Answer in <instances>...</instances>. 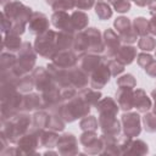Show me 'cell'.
<instances>
[{"label":"cell","mask_w":156,"mask_h":156,"mask_svg":"<svg viewBox=\"0 0 156 156\" xmlns=\"http://www.w3.org/2000/svg\"><path fill=\"white\" fill-rule=\"evenodd\" d=\"M135 55H136L135 48L126 45V46H121V48H119V50L117 51L115 58H116L119 63H122V65H129V63L133 62Z\"/></svg>","instance_id":"cell-23"},{"label":"cell","mask_w":156,"mask_h":156,"mask_svg":"<svg viewBox=\"0 0 156 156\" xmlns=\"http://www.w3.org/2000/svg\"><path fill=\"white\" fill-rule=\"evenodd\" d=\"M16 65H17V58L13 55L6 54V52H4L1 55V71L10 69V68L15 67Z\"/></svg>","instance_id":"cell-34"},{"label":"cell","mask_w":156,"mask_h":156,"mask_svg":"<svg viewBox=\"0 0 156 156\" xmlns=\"http://www.w3.org/2000/svg\"><path fill=\"white\" fill-rule=\"evenodd\" d=\"M154 111H155V113H156V102H155V107H154Z\"/></svg>","instance_id":"cell-50"},{"label":"cell","mask_w":156,"mask_h":156,"mask_svg":"<svg viewBox=\"0 0 156 156\" xmlns=\"http://www.w3.org/2000/svg\"><path fill=\"white\" fill-rule=\"evenodd\" d=\"M135 2L138 6H146V5H150L151 0H135Z\"/></svg>","instance_id":"cell-48"},{"label":"cell","mask_w":156,"mask_h":156,"mask_svg":"<svg viewBox=\"0 0 156 156\" xmlns=\"http://www.w3.org/2000/svg\"><path fill=\"white\" fill-rule=\"evenodd\" d=\"M52 62L62 68H72L77 62V56L72 51L62 50L52 57Z\"/></svg>","instance_id":"cell-13"},{"label":"cell","mask_w":156,"mask_h":156,"mask_svg":"<svg viewBox=\"0 0 156 156\" xmlns=\"http://www.w3.org/2000/svg\"><path fill=\"white\" fill-rule=\"evenodd\" d=\"M7 1H10V0H2V4H4V5H6V2H7Z\"/></svg>","instance_id":"cell-49"},{"label":"cell","mask_w":156,"mask_h":156,"mask_svg":"<svg viewBox=\"0 0 156 156\" xmlns=\"http://www.w3.org/2000/svg\"><path fill=\"white\" fill-rule=\"evenodd\" d=\"M60 154L62 155H73L77 154V140L72 134H63L61 138H58L56 143Z\"/></svg>","instance_id":"cell-12"},{"label":"cell","mask_w":156,"mask_h":156,"mask_svg":"<svg viewBox=\"0 0 156 156\" xmlns=\"http://www.w3.org/2000/svg\"><path fill=\"white\" fill-rule=\"evenodd\" d=\"M94 5V0H74V6L80 10H89Z\"/></svg>","instance_id":"cell-44"},{"label":"cell","mask_w":156,"mask_h":156,"mask_svg":"<svg viewBox=\"0 0 156 156\" xmlns=\"http://www.w3.org/2000/svg\"><path fill=\"white\" fill-rule=\"evenodd\" d=\"M119 40L121 38L112 30L106 29L104 33V45L106 48V56L107 57H115L117 51L119 50Z\"/></svg>","instance_id":"cell-10"},{"label":"cell","mask_w":156,"mask_h":156,"mask_svg":"<svg viewBox=\"0 0 156 156\" xmlns=\"http://www.w3.org/2000/svg\"><path fill=\"white\" fill-rule=\"evenodd\" d=\"M80 98L87 102L89 104L90 106L91 105H96L99 99L101 98V94L96 90H93V89H83L80 93H79Z\"/></svg>","instance_id":"cell-28"},{"label":"cell","mask_w":156,"mask_h":156,"mask_svg":"<svg viewBox=\"0 0 156 156\" xmlns=\"http://www.w3.org/2000/svg\"><path fill=\"white\" fill-rule=\"evenodd\" d=\"M136 33H135V30L133 29V28H130L129 30H127V32H124V33H122V34H119V38H121V40L122 41H124V43H134V41H136Z\"/></svg>","instance_id":"cell-43"},{"label":"cell","mask_w":156,"mask_h":156,"mask_svg":"<svg viewBox=\"0 0 156 156\" xmlns=\"http://www.w3.org/2000/svg\"><path fill=\"white\" fill-rule=\"evenodd\" d=\"M117 84H118L119 88H129V89H133L135 87V79L133 78V76L126 74V76H122V77L118 78Z\"/></svg>","instance_id":"cell-40"},{"label":"cell","mask_w":156,"mask_h":156,"mask_svg":"<svg viewBox=\"0 0 156 156\" xmlns=\"http://www.w3.org/2000/svg\"><path fill=\"white\" fill-rule=\"evenodd\" d=\"M34 63H35V54L30 44L23 43L20 49L18 57H17V66L21 68L22 72L27 73L34 67Z\"/></svg>","instance_id":"cell-6"},{"label":"cell","mask_w":156,"mask_h":156,"mask_svg":"<svg viewBox=\"0 0 156 156\" xmlns=\"http://www.w3.org/2000/svg\"><path fill=\"white\" fill-rule=\"evenodd\" d=\"M96 108L100 113V117H115L118 111L117 104L111 98L102 99L100 102L96 104Z\"/></svg>","instance_id":"cell-14"},{"label":"cell","mask_w":156,"mask_h":156,"mask_svg":"<svg viewBox=\"0 0 156 156\" xmlns=\"http://www.w3.org/2000/svg\"><path fill=\"white\" fill-rule=\"evenodd\" d=\"M80 128L83 130H95L98 128V121L94 116H85L80 121Z\"/></svg>","instance_id":"cell-37"},{"label":"cell","mask_w":156,"mask_h":156,"mask_svg":"<svg viewBox=\"0 0 156 156\" xmlns=\"http://www.w3.org/2000/svg\"><path fill=\"white\" fill-rule=\"evenodd\" d=\"M52 24L61 29V30H67V32H74V29L72 28V24H71V17L65 12V11H56L52 17Z\"/></svg>","instance_id":"cell-17"},{"label":"cell","mask_w":156,"mask_h":156,"mask_svg":"<svg viewBox=\"0 0 156 156\" xmlns=\"http://www.w3.org/2000/svg\"><path fill=\"white\" fill-rule=\"evenodd\" d=\"M48 128L52 129V130H63L65 128V119L61 117V115L54 113L49 117V123H48Z\"/></svg>","instance_id":"cell-31"},{"label":"cell","mask_w":156,"mask_h":156,"mask_svg":"<svg viewBox=\"0 0 156 156\" xmlns=\"http://www.w3.org/2000/svg\"><path fill=\"white\" fill-rule=\"evenodd\" d=\"M133 107H135L139 112H146L151 107V101L144 93V90L138 89L134 93L133 98Z\"/></svg>","instance_id":"cell-21"},{"label":"cell","mask_w":156,"mask_h":156,"mask_svg":"<svg viewBox=\"0 0 156 156\" xmlns=\"http://www.w3.org/2000/svg\"><path fill=\"white\" fill-rule=\"evenodd\" d=\"M88 16L82 11H76L71 16V24L73 29H84L88 24Z\"/></svg>","instance_id":"cell-24"},{"label":"cell","mask_w":156,"mask_h":156,"mask_svg":"<svg viewBox=\"0 0 156 156\" xmlns=\"http://www.w3.org/2000/svg\"><path fill=\"white\" fill-rule=\"evenodd\" d=\"M73 49L82 55L99 54L105 50V45L100 38V32L95 28H88L74 37Z\"/></svg>","instance_id":"cell-1"},{"label":"cell","mask_w":156,"mask_h":156,"mask_svg":"<svg viewBox=\"0 0 156 156\" xmlns=\"http://www.w3.org/2000/svg\"><path fill=\"white\" fill-rule=\"evenodd\" d=\"M39 108H44L41 96H39L38 94H28V95L23 96L22 110L33 111V110H39Z\"/></svg>","instance_id":"cell-22"},{"label":"cell","mask_w":156,"mask_h":156,"mask_svg":"<svg viewBox=\"0 0 156 156\" xmlns=\"http://www.w3.org/2000/svg\"><path fill=\"white\" fill-rule=\"evenodd\" d=\"M102 62V57L96 54H84L79 60V67L87 73H91L100 63Z\"/></svg>","instance_id":"cell-15"},{"label":"cell","mask_w":156,"mask_h":156,"mask_svg":"<svg viewBox=\"0 0 156 156\" xmlns=\"http://www.w3.org/2000/svg\"><path fill=\"white\" fill-rule=\"evenodd\" d=\"M56 110L65 122H73L79 117H85L90 111V105L87 104L79 94H76L71 99L61 102Z\"/></svg>","instance_id":"cell-3"},{"label":"cell","mask_w":156,"mask_h":156,"mask_svg":"<svg viewBox=\"0 0 156 156\" xmlns=\"http://www.w3.org/2000/svg\"><path fill=\"white\" fill-rule=\"evenodd\" d=\"M2 46L9 49L10 51H16L18 49H21V39L18 38V35L16 34H11V33H7L5 34L4 37V40H2Z\"/></svg>","instance_id":"cell-25"},{"label":"cell","mask_w":156,"mask_h":156,"mask_svg":"<svg viewBox=\"0 0 156 156\" xmlns=\"http://www.w3.org/2000/svg\"><path fill=\"white\" fill-rule=\"evenodd\" d=\"M154 58L150 56V55H147V54H139L138 55V63H139V66H141V67H146L151 61H152Z\"/></svg>","instance_id":"cell-45"},{"label":"cell","mask_w":156,"mask_h":156,"mask_svg":"<svg viewBox=\"0 0 156 156\" xmlns=\"http://www.w3.org/2000/svg\"><path fill=\"white\" fill-rule=\"evenodd\" d=\"M95 12L100 20H107L112 16V10L111 7L105 4V2H98L95 6Z\"/></svg>","instance_id":"cell-33"},{"label":"cell","mask_w":156,"mask_h":156,"mask_svg":"<svg viewBox=\"0 0 156 156\" xmlns=\"http://www.w3.org/2000/svg\"><path fill=\"white\" fill-rule=\"evenodd\" d=\"M149 32L156 35V13H154L152 18L149 21Z\"/></svg>","instance_id":"cell-47"},{"label":"cell","mask_w":156,"mask_h":156,"mask_svg":"<svg viewBox=\"0 0 156 156\" xmlns=\"http://www.w3.org/2000/svg\"><path fill=\"white\" fill-rule=\"evenodd\" d=\"M106 65H107V67H108V69L111 72V76H117L121 72H123V69H124V65L119 63L116 58L115 60H110Z\"/></svg>","instance_id":"cell-41"},{"label":"cell","mask_w":156,"mask_h":156,"mask_svg":"<svg viewBox=\"0 0 156 156\" xmlns=\"http://www.w3.org/2000/svg\"><path fill=\"white\" fill-rule=\"evenodd\" d=\"M133 26H134V30L136 34L144 37L149 32V21H146L144 17H138L134 20L133 22Z\"/></svg>","instance_id":"cell-32"},{"label":"cell","mask_w":156,"mask_h":156,"mask_svg":"<svg viewBox=\"0 0 156 156\" xmlns=\"http://www.w3.org/2000/svg\"><path fill=\"white\" fill-rule=\"evenodd\" d=\"M69 80L72 87L84 88L88 84V73L83 71L80 67H73V69H69Z\"/></svg>","instance_id":"cell-19"},{"label":"cell","mask_w":156,"mask_h":156,"mask_svg":"<svg viewBox=\"0 0 156 156\" xmlns=\"http://www.w3.org/2000/svg\"><path fill=\"white\" fill-rule=\"evenodd\" d=\"M110 2L118 12H127L130 9V4L128 0H110Z\"/></svg>","instance_id":"cell-42"},{"label":"cell","mask_w":156,"mask_h":156,"mask_svg":"<svg viewBox=\"0 0 156 156\" xmlns=\"http://www.w3.org/2000/svg\"><path fill=\"white\" fill-rule=\"evenodd\" d=\"M144 127L147 132H156V113H146L143 118Z\"/></svg>","instance_id":"cell-38"},{"label":"cell","mask_w":156,"mask_h":156,"mask_svg":"<svg viewBox=\"0 0 156 156\" xmlns=\"http://www.w3.org/2000/svg\"><path fill=\"white\" fill-rule=\"evenodd\" d=\"M138 45H139V49H141V50L151 51V50H154L155 46H156V40H155L152 37L144 35V37H141V39L139 40Z\"/></svg>","instance_id":"cell-35"},{"label":"cell","mask_w":156,"mask_h":156,"mask_svg":"<svg viewBox=\"0 0 156 156\" xmlns=\"http://www.w3.org/2000/svg\"><path fill=\"white\" fill-rule=\"evenodd\" d=\"M73 43H74L73 32L61 30L60 33H57V35H56V45H57V50L58 51L68 50V49L73 48Z\"/></svg>","instance_id":"cell-20"},{"label":"cell","mask_w":156,"mask_h":156,"mask_svg":"<svg viewBox=\"0 0 156 156\" xmlns=\"http://www.w3.org/2000/svg\"><path fill=\"white\" fill-rule=\"evenodd\" d=\"M99 126L101 127L104 134L117 135L119 133V122L115 117H99Z\"/></svg>","instance_id":"cell-18"},{"label":"cell","mask_w":156,"mask_h":156,"mask_svg":"<svg viewBox=\"0 0 156 156\" xmlns=\"http://www.w3.org/2000/svg\"><path fill=\"white\" fill-rule=\"evenodd\" d=\"M145 71L149 76L151 77H156V60H152L146 67H145Z\"/></svg>","instance_id":"cell-46"},{"label":"cell","mask_w":156,"mask_h":156,"mask_svg":"<svg viewBox=\"0 0 156 156\" xmlns=\"http://www.w3.org/2000/svg\"><path fill=\"white\" fill-rule=\"evenodd\" d=\"M58 140V136L54 132H41L39 136V145L45 147H52L54 144H56Z\"/></svg>","instance_id":"cell-27"},{"label":"cell","mask_w":156,"mask_h":156,"mask_svg":"<svg viewBox=\"0 0 156 156\" xmlns=\"http://www.w3.org/2000/svg\"><path fill=\"white\" fill-rule=\"evenodd\" d=\"M49 115L45 112H37L33 116V124H32V130H41L45 127H48L49 123Z\"/></svg>","instance_id":"cell-26"},{"label":"cell","mask_w":156,"mask_h":156,"mask_svg":"<svg viewBox=\"0 0 156 156\" xmlns=\"http://www.w3.org/2000/svg\"><path fill=\"white\" fill-rule=\"evenodd\" d=\"M122 123L124 134L127 136H136L140 133V117L136 112H129L122 115Z\"/></svg>","instance_id":"cell-7"},{"label":"cell","mask_w":156,"mask_h":156,"mask_svg":"<svg viewBox=\"0 0 156 156\" xmlns=\"http://www.w3.org/2000/svg\"><path fill=\"white\" fill-rule=\"evenodd\" d=\"M33 79H34V85L38 90H40L41 93L45 91L46 89L51 88L55 85V82H54V78L50 74L49 71L44 69L43 67H38L33 71V74H32Z\"/></svg>","instance_id":"cell-8"},{"label":"cell","mask_w":156,"mask_h":156,"mask_svg":"<svg viewBox=\"0 0 156 156\" xmlns=\"http://www.w3.org/2000/svg\"><path fill=\"white\" fill-rule=\"evenodd\" d=\"M11 22V29L9 33L11 34H22L26 29V23L29 22V18L32 16V10L30 7L24 6L20 1H13L9 2L7 5L4 6V12H2Z\"/></svg>","instance_id":"cell-2"},{"label":"cell","mask_w":156,"mask_h":156,"mask_svg":"<svg viewBox=\"0 0 156 156\" xmlns=\"http://www.w3.org/2000/svg\"><path fill=\"white\" fill-rule=\"evenodd\" d=\"M115 28L117 29V32L119 34L129 30L132 28V24H130V21L126 17H118L116 21H115Z\"/></svg>","instance_id":"cell-36"},{"label":"cell","mask_w":156,"mask_h":156,"mask_svg":"<svg viewBox=\"0 0 156 156\" xmlns=\"http://www.w3.org/2000/svg\"><path fill=\"white\" fill-rule=\"evenodd\" d=\"M28 23H29V30L34 34H41L46 32L49 28V21L46 16L40 12H33Z\"/></svg>","instance_id":"cell-11"},{"label":"cell","mask_w":156,"mask_h":156,"mask_svg":"<svg viewBox=\"0 0 156 156\" xmlns=\"http://www.w3.org/2000/svg\"><path fill=\"white\" fill-rule=\"evenodd\" d=\"M111 72L105 63H100L93 72H91V87L94 89H100L102 88L110 79Z\"/></svg>","instance_id":"cell-9"},{"label":"cell","mask_w":156,"mask_h":156,"mask_svg":"<svg viewBox=\"0 0 156 156\" xmlns=\"http://www.w3.org/2000/svg\"><path fill=\"white\" fill-rule=\"evenodd\" d=\"M30 123V118L27 115L17 113L12 118L7 121V123H4L2 134L6 136L7 141L10 143H18V140L24 135Z\"/></svg>","instance_id":"cell-4"},{"label":"cell","mask_w":156,"mask_h":156,"mask_svg":"<svg viewBox=\"0 0 156 156\" xmlns=\"http://www.w3.org/2000/svg\"><path fill=\"white\" fill-rule=\"evenodd\" d=\"M56 35L57 33L49 29L41 34H38L34 43L35 51L46 58H52L58 52L56 45Z\"/></svg>","instance_id":"cell-5"},{"label":"cell","mask_w":156,"mask_h":156,"mask_svg":"<svg viewBox=\"0 0 156 156\" xmlns=\"http://www.w3.org/2000/svg\"><path fill=\"white\" fill-rule=\"evenodd\" d=\"M134 1H135V0H134Z\"/></svg>","instance_id":"cell-51"},{"label":"cell","mask_w":156,"mask_h":156,"mask_svg":"<svg viewBox=\"0 0 156 156\" xmlns=\"http://www.w3.org/2000/svg\"><path fill=\"white\" fill-rule=\"evenodd\" d=\"M116 98L118 101V106L124 110L128 111L133 107V98H134V93L132 89L129 88H119L118 91L116 93Z\"/></svg>","instance_id":"cell-16"},{"label":"cell","mask_w":156,"mask_h":156,"mask_svg":"<svg viewBox=\"0 0 156 156\" xmlns=\"http://www.w3.org/2000/svg\"><path fill=\"white\" fill-rule=\"evenodd\" d=\"M72 7H74V0H56L52 4V9L55 11L71 10Z\"/></svg>","instance_id":"cell-39"},{"label":"cell","mask_w":156,"mask_h":156,"mask_svg":"<svg viewBox=\"0 0 156 156\" xmlns=\"http://www.w3.org/2000/svg\"><path fill=\"white\" fill-rule=\"evenodd\" d=\"M147 152V145L141 141V140H136V141H133L130 140L127 150L124 154H136V155H143Z\"/></svg>","instance_id":"cell-29"},{"label":"cell","mask_w":156,"mask_h":156,"mask_svg":"<svg viewBox=\"0 0 156 156\" xmlns=\"http://www.w3.org/2000/svg\"><path fill=\"white\" fill-rule=\"evenodd\" d=\"M16 87L18 89V91H29L30 89H33L34 85V79L33 77H29V76H22L17 79L16 82Z\"/></svg>","instance_id":"cell-30"}]
</instances>
